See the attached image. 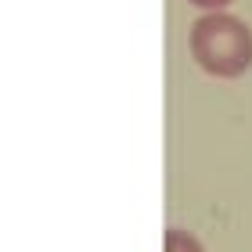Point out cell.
Masks as SVG:
<instances>
[{
  "instance_id": "cell-2",
  "label": "cell",
  "mask_w": 252,
  "mask_h": 252,
  "mask_svg": "<svg viewBox=\"0 0 252 252\" xmlns=\"http://www.w3.org/2000/svg\"><path fill=\"white\" fill-rule=\"evenodd\" d=\"M166 252H202V245L194 242L188 231H169V238H166Z\"/></svg>"
},
{
  "instance_id": "cell-1",
  "label": "cell",
  "mask_w": 252,
  "mask_h": 252,
  "mask_svg": "<svg viewBox=\"0 0 252 252\" xmlns=\"http://www.w3.org/2000/svg\"><path fill=\"white\" fill-rule=\"evenodd\" d=\"M191 54L209 76L234 79L252 65V29L234 15L209 11L191 26Z\"/></svg>"
},
{
  "instance_id": "cell-3",
  "label": "cell",
  "mask_w": 252,
  "mask_h": 252,
  "mask_svg": "<svg viewBox=\"0 0 252 252\" xmlns=\"http://www.w3.org/2000/svg\"><path fill=\"white\" fill-rule=\"evenodd\" d=\"M194 7H205V11H220L223 4H231V0H191Z\"/></svg>"
}]
</instances>
